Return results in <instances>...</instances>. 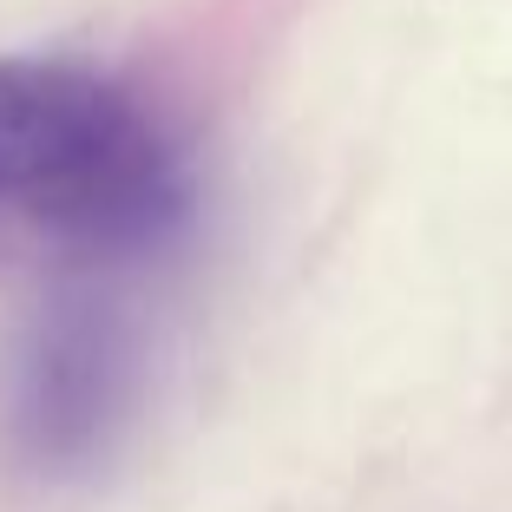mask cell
<instances>
[{"label": "cell", "mask_w": 512, "mask_h": 512, "mask_svg": "<svg viewBox=\"0 0 512 512\" xmlns=\"http://www.w3.org/2000/svg\"><path fill=\"white\" fill-rule=\"evenodd\" d=\"M0 204L92 250H151L191 217V184L125 86L60 60H0Z\"/></svg>", "instance_id": "cell-1"}, {"label": "cell", "mask_w": 512, "mask_h": 512, "mask_svg": "<svg viewBox=\"0 0 512 512\" xmlns=\"http://www.w3.org/2000/svg\"><path fill=\"white\" fill-rule=\"evenodd\" d=\"M138 368V329L106 296L40 302L7 355V440L40 473L92 467L132 414Z\"/></svg>", "instance_id": "cell-2"}]
</instances>
